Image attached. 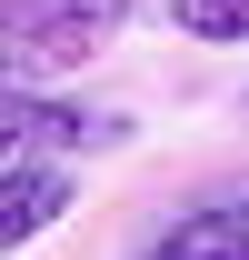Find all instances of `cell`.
<instances>
[{"label":"cell","instance_id":"6da1fadb","mask_svg":"<svg viewBox=\"0 0 249 260\" xmlns=\"http://www.w3.org/2000/svg\"><path fill=\"white\" fill-rule=\"evenodd\" d=\"M130 0H10L0 10V30H10V80L30 70V80H60V70L100 60L110 40H120Z\"/></svg>","mask_w":249,"mask_h":260},{"label":"cell","instance_id":"7a4b0ae2","mask_svg":"<svg viewBox=\"0 0 249 260\" xmlns=\"http://www.w3.org/2000/svg\"><path fill=\"white\" fill-rule=\"evenodd\" d=\"M0 140L10 150H50V160H70V150H110V140H130L120 110H80V100H40L10 80V100H0Z\"/></svg>","mask_w":249,"mask_h":260},{"label":"cell","instance_id":"3957f363","mask_svg":"<svg viewBox=\"0 0 249 260\" xmlns=\"http://www.w3.org/2000/svg\"><path fill=\"white\" fill-rule=\"evenodd\" d=\"M70 200H80V190H70V160H50V150H10V170H0V250H30Z\"/></svg>","mask_w":249,"mask_h":260},{"label":"cell","instance_id":"277c9868","mask_svg":"<svg viewBox=\"0 0 249 260\" xmlns=\"http://www.w3.org/2000/svg\"><path fill=\"white\" fill-rule=\"evenodd\" d=\"M140 260H249V190L229 200H199V210H180V220L159 230Z\"/></svg>","mask_w":249,"mask_h":260},{"label":"cell","instance_id":"5b68a950","mask_svg":"<svg viewBox=\"0 0 249 260\" xmlns=\"http://www.w3.org/2000/svg\"><path fill=\"white\" fill-rule=\"evenodd\" d=\"M170 30H189L199 50H249V0H170Z\"/></svg>","mask_w":249,"mask_h":260}]
</instances>
